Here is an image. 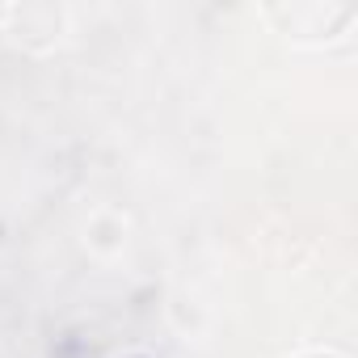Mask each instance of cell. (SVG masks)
I'll return each instance as SVG.
<instances>
[{
    "mask_svg": "<svg viewBox=\"0 0 358 358\" xmlns=\"http://www.w3.org/2000/svg\"><path fill=\"white\" fill-rule=\"evenodd\" d=\"M299 358H341V354H329V350H312V354H299Z\"/></svg>",
    "mask_w": 358,
    "mask_h": 358,
    "instance_id": "3",
    "label": "cell"
},
{
    "mask_svg": "<svg viewBox=\"0 0 358 358\" xmlns=\"http://www.w3.org/2000/svg\"><path fill=\"white\" fill-rule=\"evenodd\" d=\"M0 22H5V30L30 47V51H47L59 43L64 34V9L59 5H43V0H34V5H13V9H0Z\"/></svg>",
    "mask_w": 358,
    "mask_h": 358,
    "instance_id": "2",
    "label": "cell"
},
{
    "mask_svg": "<svg viewBox=\"0 0 358 358\" xmlns=\"http://www.w3.org/2000/svg\"><path fill=\"white\" fill-rule=\"evenodd\" d=\"M266 17L291 43L324 47V43L341 38L354 26V5H333V0H291V5H266Z\"/></svg>",
    "mask_w": 358,
    "mask_h": 358,
    "instance_id": "1",
    "label": "cell"
},
{
    "mask_svg": "<svg viewBox=\"0 0 358 358\" xmlns=\"http://www.w3.org/2000/svg\"><path fill=\"white\" fill-rule=\"evenodd\" d=\"M127 358H143V354H127Z\"/></svg>",
    "mask_w": 358,
    "mask_h": 358,
    "instance_id": "4",
    "label": "cell"
}]
</instances>
